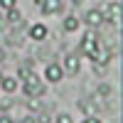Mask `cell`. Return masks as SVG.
Returning <instances> with one entry per match:
<instances>
[{"label": "cell", "mask_w": 123, "mask_h": 123, "mask_svg": "<svg viewBox=\"0 0 123 123\" xmlns=\"http://www.w3.org/2000/svg\"><path fill=\"white\" fill-rule=\"evenodd\" d=\"M76 54H84L86 59L94 62V64H106L108 62V54H104V49H101V44H98V35L94 32V30H86V32L81 35Z\"/></svg>", "instance_id": "6da1fadb"}, {"label": "cell", "mask_w": 123, "mask_h": 123, "mask_svg": "<svg viewBox=\"0 0 123 123\" xmlns=\"http://www.w3.org/2000/svg\"><path fill=\"white\" fill-rule=\"evenodd\" d=\"M22 94H25V96H37V98H42V96L47 94L44 84L39 81V76L35 74V71H32V74H30V76L22 81Z\"/></svg>", "instance_id": "7a4b0ae2"}, {"label": "cell", "mask_w": 123, "mask_h": 123, "mask_svg": "<svg viewBox=\"0 0 123 123\" xmlns=\"http://www.w3.org/2000/svg\"><path fill=\"white\" fill-rule=\"evenodd\" d=\"M101 12H104V22L121 25V0H111V3L101 10Z\"/></svg>", "instance_id": "3957f363"}, {"label": "cell", "mask_w": 123, "mask_h": 123, "mask_svg": "<svg viewBox=\"0 0 123 123\" xmlns=\"http://www.w3.org/2000/svg\"><path fill=\"white\" fill-rule=\"evenodd\" d=\"M44 79L49 81V84H59V81L64 79V69H62L59 62H49V64L44 67Z\"/></svg>", "instance_id": "277c9868"}, {"label": "cell", "mask_w": 123, "mask_h": 123, "mask_svg": "<svg viewBox=\"0 0 123 123\" xmlns=\"http://www.w3.org/2000/svg\"><path fill=\"white\" fill-rule=\"evenodd\" d=\"M27 35H30V39H35V42H44L47 35H49V30H47L42 22H35V25H30Z\"/></svg>", "instance_id": "5b68a950"}, {"label": "cell", "mask_w": 123, "mask_h": 123, "mask_svg": "<svg viewBox=\"0 0 123 123\" xmlns=\"http://www.w3.org/2000/svg\"><path fill=\"white\" fill-rule=\"evenodd\" d=\"M62 69H64V74H67V71H69V74H79V69H81V64H79V54H67Z\"/></svg>", "instance_id": "8992f818"}, {"label": "cell", "mask_w": 123, "mask_h": 123, "mask_svg": "<svg viewBox=\"0 0 123 123\" xmlns=\"http://www.w3.org/2000/svg\"><path fill=\"white\" fill-rule=\"evenodd\" d=\"M39 10H42L44 15H57V12H62V10H64V3H62V0H44Z\"/></svg>", "instance_id": "52a82bcc"}, {"label": "cell", "mask_w": 123, "mask_h": 123, "mask_svg": "<svg viewBox=\"0 0 123 123\" xmlns=\"http://www.w3.org/2000/svg\"><path fill=\"white\" fill-rule=\"evenodd\" d=\"M0 89L5 91V94H15V91L20 89V81L15 79V76H0Z\"/></svg>", "instance_id": "ba28073f"}, {"label": "cell", "mask_w": 123, "mask_h": 123, "mask_svg": "<svg viewBox=\"0 0 123 123\" xmlns=\"http://www.w3.org/2000/svg\"><path fill=\"white\" fill-rule=\"evenodd\" d=\"M84 22H86L89 27H98L101 22H104V12H101L98 7H94V10H89V12H86V17H84Z\"/></svg>", "instance_id": "9c48e42d"}, {"label": "cell", "mask_w": 123, "mask_h": 123, "mask_svg": "<svg viewBox=\"0 0 123 123\" xmlns=\"http://www.w3.org/2000/svg\"><path fill=\"white\" fill-rule=\"evenodd\" d=\"M25 108L30 113H39V111H44V104H42V98H37V96H25Z\"/></svg>", "instance_id": "30bf717a"}, {"label": "cell", "mask_w": 123, "mask_h": 123, "mask_svg": "<svg viewBox=\"0 0 123 123\" xmlns=\"http://www.w3.org/2000/svg\"><path fill=\"white\" fill-rule=\"evenodd\" d=\"M30 74H32V59H27V62H22V64L17 67V76H15V79H17V81H25Z\"/></svg>", "instance_id": "8fae6325"}, {"label": "cell", "mask_w": 123, "mask_h": 123, "mask_svg": "<svg viewBox=\"0 0 123 123\" xmlns=\"http://www.w3.org/2000/svg\"><path fill=\"white\" fill-rule=\"evenodd\" d=\"M62 27H64V32H76L79 30V17L76 15H67L64 22H62Z\"/></svg>", "instance_id": "7c38bea8"}, {"label": "cell", "mask_w": 123, "mask_h": 123, "mask_svg": "<svg viewBox=\"0 0 123 123\" xmlns=\"http://www.w3.org/2000/svg\"><path fill=\"white\" fill-rule=\"evenodd\" d=\"M3 17H5V22H10V25H20V22H22V12H20L17 7L7 10V12H5Z\"/></svg>", "instance_id": "4fadbf2b"}, {"label": "cell", "mask_w": 123, "mask_h": 123, "mask_svg": "<svg viewBox=\"0 0 123 123\" xmlns=\"http://www.w3.org/2000/svg\"><path fill=\"white\" fill-rule=\"evenodd\" d=\"M81 111H84V118L86 116H96V108L91 106V101H86V98H79V104H76Z\"/></svg>", "instance_id": "5bb4252c"}, {"label": "cell", "mask_w": 123, "mask_h": 123, "mask_svg": "<svg viewBox=\"0 0 123 123\" xmlns=\"http://www.w3.org/2000/svg\"><path fill=\"white\" fill-rule=\"evenodd\" d=\"M111 91H113V89H111V84L101 81V84L96 86V98H108V96H111Z\"/></svg>", "instance_id": "9a60e30c"}, {"label": "cell", "mask_w": 123, "mask_h": 123, "mask_svg": "<svg viewBox=\"0 0 123 123\" xmlns=\"http://www.w3.org/2000/svg\"><path fill=\"white\" fill-rule=\"evenodd\" d=\"M35 121H37V123H52V116H49L47 111H39V113L35 116Z\"/></svg>", "instance_id": "2e32d148"}, {"label": "cell", "mask_w": 123, "mask_h": 123, "mask_svg": "<svg viewBox=\"0 0 123 123\" xmlns=\"http://www.w3.org/2000/svg\"><path fill=\"white\" fill-rule=\"evenodd\" d=\"M12 7H17V0H0V10H12Z\"/></svg>", "instance_id": "e0dca14e"}, {"label": "cell", "mask_w": 123, "mask_h": 123, "mask_svg": "<svg viewBox=\"0 0 123 123\" xmlns=\"http://www.w3.org/2000/svg\"><path fill=\"white\" fill-rule=\"evenodd\" d=\"M10 108H12V101H10V98L0 101V113H10Z\"/></svg>", "instance_id": "ac0fdd59"}, {"label": "cell", "mask_w": 123, "mask_h": 123, "mask_svg": "<svg viewBox=\"0 0 123 123\" xmlns=\"http://www.w3.org/2000/svg\"><path fill=\"white\" fill-rule=\"evenodd\" d=\"M54 123H74V118L69 113H59V116H54Z\"/></svg>", "instance_id": "d6986e66"}, {"label": "cell", "mask_w": 123, "mask_h": 123, "mask_svg": "<svg viewBox=\"0 0 123 123\" xmlns=\"http://www.w3.org/2000/svg\"><path fill=\"white\" fill-rule=\"evenodd\" d=\"M94 74L104 76V74H106V64H94Z\"/></svg>", "instance_id": "ffe728a7"}, {"label": "cell", "mask_w": 123, "mask_h": 123, "mask_svg": "<svg viewBox=\"0 0 123 123\" xmlns=\"http://www.w3.org/2000/svg\"><path fill=\"white\" fill-rule=\"evenodd\" d=\"M0 123H17V121L10 116V113H0Z\"/></svg>", "instance_id": "44dd1931"}, {"label": "cell", "mask_w": 123, "mask_h": 123, "mask_svg": "<svg viewBox=\"0 0 123 123\" xmlns=\"http://www.w3.org/2000/svg\"><path fill=\"white\" fill-rule=\"evenodd\" d=\"M20 123H37V121H35V113H27V116H22V118H20Z\"/></svg>", "instance_id": "7402d4cb"}, {"label": "cell", "mask_w": 123, "mask_h": 123, "mask_svg": "<svg viewBox=\"0 0 123 123\" xmlns=\"http://www.w3.org/2000/svg\"><path fill=\"white\" fill-rule=\"evenodd\" d=\"M81 123H101V118H98V116H86Z\"/></svg>", "instance_id": "603a6c76"}, {"label": "cell", "mask_w": 123, "mask_h": 123, "mask_svg": "<svg viewBox=\"0 0 123 123\" xmlns=\"http://www.w3.org/2000/svg\"><path fill=\"white\" fill-rule=\"evenodd\" d=\"M7 27V22H5V17H3V12H0V30H5Z\"/></svg>", "instance_id": "cb8c5ba5"}, {"label": "cell", "mask_w": 123, "mask_h": 123, "mask_svg": "<svg viewBox=\"0 0 123 123\" xmlns=\"http://www.w3.org/2000/svg\"><path fill=\"white\" fill-rule=\"evenodd\" d=\"M5 57H7V52H5V49H0V64L5 62Z\"/></svg>", "instance_id": "d4e9b609"}, {"label": "cell", "mask_w": 123, "mask_h": 123, "mask_svg": "<svg viewBox=\"0 0 123 123\" xmlns=\"http://www.w3.org/2000/svg\"><path fill=\"white\" fill-rule=\"evenodd\" d=\"M42 3H44V0H35V5H37V7H42Z\"/></svg>", "instance_id": "484cf974"}]
</instances>
